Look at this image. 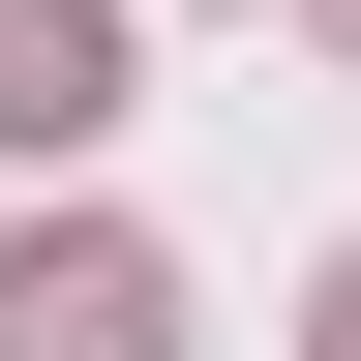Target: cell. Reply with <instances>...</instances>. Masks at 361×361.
Wrapping results in <instances>:
<instances>
[{
    "instance_id": "1",
    "label": "cell",
    "mask_w": 361,
    "mask_h": 361,
    "mask_svg": "<svg viewBox=\"0 0 361 361\" xmlns=\"http://www.w3.org/2000/svg\"><path fill=\"white\" fill-rule=\"evenodd\" d=\"M121 121V0H0V151H90Z\"/></svg>"
},
{
    "instance_id": "3",
    "label": "cell",
    "mask_w": 361,
    "mask_h": 361,
    "mask_svg": "<svg viewBox=\"0 0 361 361\" xmlns=\"http://www.w3.org/2000/svg\"><path fill=\"white\" fill-rule=\"evenodd\" d=\"M331 361H361V271H331Z\"/></svg>"
},
{
    "instance_id": "2",
    "label": "cell",
    "mask_w": 361,
    "mask_h": 361,
    "mask_svg": "<svg viewBox=\"0 0 361 361\" xmlns=\"http://www.w3.org/2000/svg\"><path fill=\"white\" fill-rule=\"evenodd\" d=\"M0 331L30 361H180V301H151V241H61V271H0Z\"/></svg>"
}]
</instances>
